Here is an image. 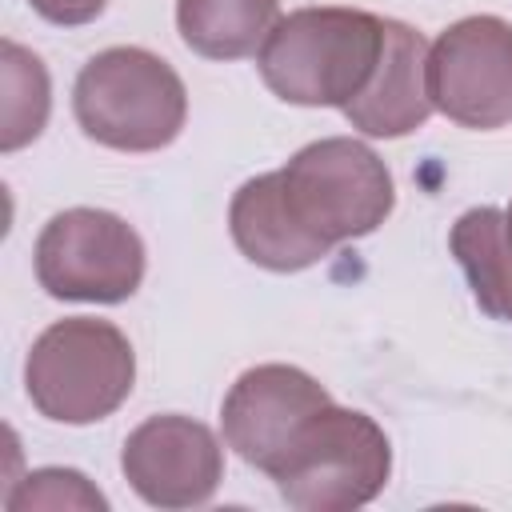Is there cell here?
I'll use <instances>...</instances> for the list:
<instances>
[{"mask_svg":"<svg viewBox=\"0 0 512 512\" xmlns=\"http://www.w3.org/2000/svg\"><path fill=\"white\" fill-rule=\"evenodd\" d=\"M0 80H4L0 148L16 152L44 132L48 108H52V84H48L44 60L36 52L20 48L16 40H4V48H0Z\"/></svg>","mask_w":512,"mask_h":512,"instance_id":"cell-14","label":"cell"},{"mask_svg":"<svg viewBox=\"0 0 512 512\" xmlns=\"http://www.w3.org/2000/svg\"><path fill=\"white\" fill-rule=\"evenodd\" d=\"M280 188L300 228L328 248L372 236L396 208L388 164L356 136L304 144L280 168Z\"/></svg>","mask_w":512,"mask_h":512,"instance_id":"cell-5","label":"cell"},{"mask_svg":"<svg viewBox=\"0 0 512 512\" xmlns=\"http://www.w3.org/2000/svg\"><path fill=\"white\" fill-rule=\"evenodd\" d=\"M348 124L376 140H396L432 116L428 96V40L404 24L384 20V56L368 80V88L344 108Z\"/></svg>","mask_w":512,"mask_h":512,"instance_id":"cell-10","label":"cell"},{"mask_svg":"<svg viewBox=\"0 0 512 512\" xmlns=\"http://www.w3.org/2000/svg\"><path fill=\"white\" fill-rule=\"evenodd\" d=\"M448 248L464 268L476 304L496 320H512V240L504 212L492 204L468 208L452 224Z\"/></svg>","mask_w":512,"mask_h":512,"instance_id":"cell-13","label":"cell"},{"mask_svg":"<svg viewBox=\"0 0 512 512\" xmlns=\"http://www.w3.org/2000/svg\"><path fill=\"white\" fill-rule=\"evenodd\" d=\"M228 232L236 248L268 272H300V268L320 264L332 252L328 244L308 236L300 220L292 216L284 188H280V172L252 176L236 188L228 204Z\"/></svg>","mask_w":512,"mask_h":512,"instance_id":"cell-11","label":"cell"},{"mask_svg":"<svg viewBox=\"0 0 512 512\" xmlns=\"http://www.w3.org/2000/svg\"><path fill=\"white\" fill-rule=\"evenodd\" d=\"M428 96L460 128L512 124V24L488 12L448 24L428 44Z\"/></svg>","mask_w":512,"mask_h":512,"instance_id":"cell-7","label":"cell"},{"mask_svg":"<svg viewBox=\"0 0 512 512\" xmlns=\"http://www.w3.org/2000/svg\"><path fill=\"white\" fill-rule=\"evenodd\" d=\"M8 512H28V508H92L104 512L108 500L96 484H88L84 472L76 468H36L28 472L12 492H8Z\"/></svg>","mask_w":512,"mask_h":512,"instance_id":"cell-15","label":"cell"},{"mask_svg":"<svg viewBox=\"0 0 512 512\" xmlns=\"http://www.w3.org/2000/svg\"><path fill=\"white\" fill-rule=\"evenodd\" d=\"M388 476L392 444L384 428L360 408L324 404L296 432L272 480L300 512H352L372 504Z\"/></svg>","mask_w":512,"mask_h":512,"instance_id":"cell-4","label":"cell"},{"mask_svg":"<svg viewBox=\"0 0 512 512\" xmlns=\"http://www.w3.org/2000/svg\"><path fill=\"white\" fill-rule=\"evenodd\" d=\"M36 280L56 300L120 304L144 280L140 232L104 208H64L36 236Z\"/></svg>","mask_w":512,"mask_h":512,"instance_id":"cell-6","label":"cell"},{"mask_svg":"<svg viewBox=\"0 0 512 512\" xmlns=\"http://www.w3.org/2000/svg\"><path fill=\"white\" fill-rule=\"evenodd\" d=\"M72 112L88 140L116 152L168 148L188 120L184 80L168 60L148 48L120 44L96 52L76 84Z\"/></svg>","mask_w":512,"mask_h":512,"instance_id":"cell-2","label":"cell"},{"mask_svg":"<svg viewBox=\"0 0 512 512\" xmlns=\"http://www.w3.org/2000/svg\"><path fill=\"white\" fill-rule=\"evenodd\" d=\"M384 56V16L364 8H296L256 52L264 84L300 108H348Z\"/></svg>","mask_w":512,"mask_h":512,"instance_id":"cell-1","label":"cell"},{"mask_svg":"<svg viewBox=\"0 0 512 512\" xmlns=\"http://www.w3.org/2000/svg\"><path fill=\"white\" fill-rule=\"evenodd\" d=\"M280 0H176L180 40L204 60H244L260 52Z\"/></svg>","mask_w":512,"mask_h":512,"instance_id":"cell-12","label":"cell"},{"mask_svg":"<svg viewBox=\"0 0 512 512\" xmlns=\"http://www.w3.org/2000/svg\"><path fill=\"white\" fill-rule=\"evenodd\" d=\"M504 224H508V240H512V204L504 208Z\"/></svg>","mask_w":512,"mask_h":512,"instance_id":"cell-17","label":"cell"},{"mask_svg":"<svg viewBox=\"0 0 512 512\" xmlns=\"http://www.w3.org/2000/svg\"><path fill=\"white\" fill-rule=\"evenodd\" d=\"M48 24H64V28H76V24H92L108 0H28Z\"/></svg>","mask_w":512,"mask_h":512,"instance_id":"cell-16","label":"cell"},{"mask_svg":"<svg viewBox=\"0 0 512 512\" xmlns=\"http://www.w3.org/2000/svg\"><path fill=\"white\" fill-rule=\"evenodd\" d=\"M136 384V352L112 320L64 316L48 324L24 360V392L44 420L96 424Z\"/></svg>","mask_w":512,"mask_h":512,"instance_id":"cell-3","label":"cell"},{"mask_svg":"<svg viewBox=\"0 0 512 512\" xmlns=\"http://www.w3.org/2000/svg\"><path fill=\"white\" fill-rule=\"evenodd\" d=\"M120 468L144 504L200 508L224 480V448L208 424L180 412H160L128 432Z\"/></svg>","mask_w":512,"mask_h":512,"instance_id":"cell-9","label":"cell"},{"mask_svg":"<svg viewBox=\"0 0 512 512\" xmlns=\"http://www.w3.org/2000/svg\"><path fill=\"white\" fill-rule=\"evenodd\" d=\"M332 404L328 388L296 364H256L236 376L220 404L224 444L252 468L276 476L296 432Z\"/></svg>","mask_w":512,"mask_h":512,"instance_id":"cell-8","label":"cell"}]
</instances>
